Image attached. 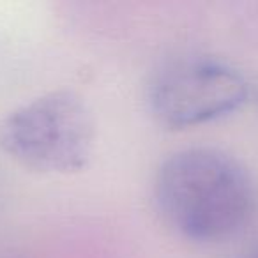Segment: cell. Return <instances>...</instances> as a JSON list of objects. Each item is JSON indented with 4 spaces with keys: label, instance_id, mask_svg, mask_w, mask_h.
Returning a JSON list of instances; mask_svg holds the SVG:
<instances>
[{
    "label": "cell",
    "instance_id": "obj_4",
    "mask_svg": "<svg viewBox=\"0 0 258 258\" xmlns=\"http://www.w3.org/2000/svg\"><path fill=\"white\" fill-rule=\"evenodd\" d=\"M247 258H258V246L254 247L253 251H251V254H249V256H247Z\"/></svg>",
    "mask_w": 258,
    "mask_h": 258
},
{
    "label": "cell",
    "instance_id": "obj_3",
    "mask_svg": "<svg viewBox=\"0 0 258 258\" xmlns=\"http://www.w3.org/2000/svg\"><path fill=\"white\" fill-rule=\"evenodd\" d=\"M249 96L247 80L212 57H184L163 68L149 85V106L170 129H184L235 111Z\"/></svg>",
    "mask_w": 258,
    "mask_h": 258
},
{
    "label": "cell",
    "instance_id": "obj_2",
    "mask_svg": "<svg viewBox=\"0 0 258 258\" xmlns=\"http://www.w3.org/2000/svg\"><path fill=\"white\" fill-rule=\"evenodd\" d=\"M94 120L71 90H53L13 110L0 122V149L41 173H76L87 166Z\"/></svg>",
    "mask_w": 258,
    "mask_h": 258
},
{
    "label": "cell",
    "instance_id": "obj_1",
    "mask_svg": "<svg viewBox=\"0 0 258 258\" xmlns=\"http://www.w3.org/2000/svg\"><path fill=\"white\" fill-rule=\"evenodd\" d=\"M156 202L180 235L214 244L233 239L249 225L258 193L251 173L232 154L191 147L165 159L156 177Z\"/></svg>",
    "mask_w": 258,
    "mask_h": 258
}]
</instances>
